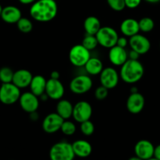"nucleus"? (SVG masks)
<instances>
[{
	"label": "nucleus",
	"mask_w": 160,
	"mask_h": 160,
	"mask_svg": "<svg viewBox=\"0 0 160 160\" xmlns=\"http://www.w3.org/2000/svg\"><path fill=\"white\" fill-rule=\"evenodd\" d=\"M144 97L138 92L131 93L127 98L126 109L132 114L140 113L144 109Z\"/></svg>",
	"instance_id": "nucleus-15"
},
{
	"label": "nucleus",
	"mask_w": 160,
	"mask_h": 160,
	"mask_svg": "<svg viewBox=\"0 0 160 160\" xmlns=\"http://www.w3.org/2000/svg\"><path fill=\"white\" fill-rule=\"evenodd\" d=\"M73 105L67 99H60L56 104V113L59 114L64 120H68L72 117Z\"/></svg>",
	"instance_id": "nucleus-22"
},
{
	"label": "nucleus",
	"mask_w": 160,
	"mask_h": 160,
	"mask_svg": "<svg viewBox=\"0 0 160 160\" xmlns=\"http://www.w3.org/2000/svg\"><path fill=\"white\" fill-rule=\"evenodd\" d=\"M108 59L111 63L114 66L121 67L128 59V52L125 48H122L115 45L109 48Z\"/></svg>",
	"instance_id": "nucleus-16"
},
{
	"label": "nucleus",
	"mask_w": 160,
	"mask_h": 160,
	"mask_svg": "<svg viewBox=\"0 0 160 160\" xmlns=\"http://www.w3.org/2000/svg\"><path fill=\"white\" fill-rule=\"evenodd\" d=\"M93 109L91 105L86 101H79L73 106L72 117L78 123H82L90 119Z\"/></svg>",
	"instance_id": "nucleus-8"
},
{
	"label": "nucleus",
	"mask_w": 160,
	"mask_h": 160,
	"mask_svg": "<svg viewBox=\"0 0 160 160\" xmlns=\"http://www.w3.org/2000/svg\"><path fill=\"white\" fill-rule=\"evenodd\" d=\"M159 47H160V44H159Z\"/></svg>",
	"instance_id": "nucleus-42"
},
{
	"label": "nucleus",
	"mask_w": 160,
	"mask_h": 160,
	"mask_svg": "<svg viewBox=\"0 0 160 160\" xmlns=\"http://www.w3.org/2000/svg\"><path fill=\"white\" fill-rule=\"evenodd\" d=\"M153 157H155V159L160 160V145H157L156 147H155Z\"/></svg>",
	"instance_id": "nucleus-36"
},
{
	"label": "nucleus",
	"mask_w": 160,
	"mask_h": 160,
	"mask_svg": "<svg viewBox=\"0 0 160 160\" xmlns=\"http://www.w3.org/2000/svg\"><path fill=\"white\" fill-rule=\"evenodd\" d=\"M71 63L77 67H84L90 58V51L83 45H75L72 47L68 54Z\"/></svg>",
	"instance_id": "nucleus-6"
},
{
	"label": "nucleus",
	"mask_w": 160,
	"mask_h": 160,
	"mask_svg": "<svg viewBox=\"0 0 160 160\" xmlns=\"http://www.w3.org/2000/svg\"><path fill=\"white\" fill-rule=\"evenodd\" d=\"M60 77H61L60 73L58 71H56V70L52 72L51 74H50V78H53V79H59Z\"/></svg>",
	"instance_id": "nucleus-37"
},
{
	"label": "nucleus",
	"mask_w": 160,
	"mask_h": 160,
	"mask_svg": "<svg viewBox=\"0 0 160 160\" xmlns=\"http://www.w3.org/2000/svg\"><path fill=\"white\" fill-rule=\"evenodd\" d=\"M144 1H146L147 2H149V3H157V2H159L160 0H144Z\"/></svg>",
	"instance_id": "nucleus-39"
},
{
	"label": "nucleus",
	"mask_w": 160,
	"mask_h": 160,
	"mask_svg": "<svg viewBox=\"0 0 160 160\" xmlns=\"http://www.w3.org/2000/svg\"><path fill=\"white\" fill-rule=\"evenodd\" d=\"M129 45L131 49L140 55L146 54L151 48V42L148 38L140 34L131 36L129 39Z\"/></svg>",
	"instance_id": "nucleus-12"
},
{
	"label": "nucleus",
	"mask_w": 160,
	"mask_h": 160,
	"mask_svg": "<svg viewBox=\"0 0 160 160\" xmlns=\"http://www.w3.org/2000/svg\"><path fill=\"white\" fill-rule=\"evenodd\" d=\"M120 31L124 36L130 38L131 36L138 34L140 31L139 23L133 18L125 19L121 23Z\"/></svg>",
	"instance_id": "nucleus-20"
},
{
	"label": "nucleus",
	"mask_w": 160,
	"mask_h": 160,
	"mask_svg": "<svg viewBox=\"0 0 160 160\" xmlns=\"http://www.w3.org/2000/svg\"><path fill=\"white\" fill-rule=\"evenodd\" d=\"M140 31L142 32L147 33L152 31L155 28V22L150 17H143L138 21Z\"/></svg>",
	"instance_id": "nucleus-25"
},
{
	"label": "nucleus",
	"mask_w": 160,
	"mask_h": 160,
	"mask_svg": "<svg viewBox=\"0 0 160 160\" xmlns=\"http://www.w3.org/2000/svg\"><path fill=\"white\" fill-rule=\"evenodd\" d=\"M94 130H95L94 124L89 120L80 123V131L84 135H92L94 132Z\"/></svg>",
	"instance_id": "nucleus-30"
},
{
	"label": "nucleus",
	"mask_w": 160,
	"mask_h": 160,
	"mask_svg": "<svg viewBox=\"0 0 160 160\" xmlns=\"http://www.w3.org/2000/svg\"><path fill=\"white\" fill-rule=\"evenodd\" d=\"M99 75H100V84L108 88V90L115 88L119 84L120 77L116 70L112 67H106L103 69L101 73Z\"/></svg>",
	"instance_id": "nucleus-9"
},
{
	"label": "nucleus",
	"mask_w": 160,
	"mask_h": 160,
	"mask_svg": "<svg viewBox=\"0 0 160 160\" xmlns=\"http://www.w3.org/2000/svg\"><path fill=\"white\" fill-rule=\"evenodd\" d=\"M142 0H125V7L129 9H135L138 7Z\"/></svg>",
	"instance_id": "nucleus-33"
},
{
	"label": "nucleus",
	"mask_w": 160,
	"mask_h": 160,
	"mask_svg": "<svg viewBox=\"0 0 160 160\" xmlns=\"http://www.w3.org/2000/svg\"><path fill=\"white\" fill-rule=\"evenodd\" d=\"M2 10H3V7H2L1 4H0V17H1V13H2Z\"/></svg>",
	"instance_id": "nucleus-41"
},
{
	"label": "nucleus",
	"mask_w": 160,
	"mask_h": 160,
	"mask_svg": "<svg viewBox=\"0 0 160 160\" xmlns=\"http://www.w3.org/2000/svg\"><path fill=\"white\" fill-rule=\"evenodd\" d=\"M13 73L14 72L9 67H2L0 69V81L3 84H5V83H11L13 81Z\"/></svg>",
	"instance_id": "nucleus-28"
},
{
	"label": "nucleus",
	"mask_w": 160,
	"mask_h": 160,
	"mask_svg": "<svg viewBox=\"0 0 160 160\" xmlns=\"http://www.w3.org/2000/svg\"><path fill=\"white\" fill-rule=\"evenodd\" d=\"M46 80L42 75H36L33 76L30 83V90L36 96L39 97L45 92V85H46Z\"/></svg>",
	"instance_id": "nucleus-21"
},
{
	"label": "nucleus",
	"mask_w": 160,
	"mask_h": 160,
	"mask_svg": "<svg viewBox=\"0 0 160 160\" xmlns=\"http://www.w3.org/2000/svg\"><path fill=\"white\" fill-rule=\"evenodd\" d=\"M64 119L56 112L48 114L42 121V130L47 134H53L61 130Z\"/></svg>",
	"instance_id": "nucleus-10"
},
{
	"label": "nucleus",
	"mask_w": 160,
	"mask_h": 160,
	"mask_svg": "<svg viewBox=\"0 0 160 160\" xmlns=\"http://www.w3.org/2000/svg\"><path fill=\"white\" fill-rule=\"evenodd\" d=\"M49 156L52 160H72L75 158L72 144L60 142L50 148Z\"/></svg>",
	"instance_id": "nucleus-3"
},
{
	"label": "nucleus",
	"mask_w": 160,
	"mask_h": 160,
	"mask_svg": "<svg viewBox=\"0 0 160 160\" xmlns=\"http://www.w3.org/2000/svg\"><path fill=\"white\" fill-rule=\"evenodd\" d=\"M61 131L65 135L72 136L76 131V126H75L73 122L70 121V120H64L62 125H61Z\"/></svg>",
	"instance_id": "nucleus-29"
},
{
	"label": "nucleus",
	"mask_w": 160,
	"mask_h": 160,
	"mask_svg": "<svg viewBox=\"0 0 160 160\" xmlns=\"http://www.w3.org/2000/svg\"><path fill=\"white\" fill-rule=\"evenodd\" d=\"M82 45L85 47V48H87L89 51H92V50L95 49L97 48V45H99L98 42H97V39L96 35H92V34H86V36L83 38V42H82Z\"/></svg>",
	"instance_id": "nucleus-27"
},
{
	"label": "nucleus",
	"mask_w": 160,
	"mask_h": 160,
	"mask_svg": "<svg viewBox=\"0 0 160 160\" xmlns=\"http://www.w3.org/2000/svg\"><path fill=\"white\" fill-rule=\"evenodd\" d=\"M19 103L21 109L28 113L37 111L39 106V98L31 92L21 94L19 98Z\"/></svg>",
	"instance_id": "nucleus-11"
},
{
	"label": "nucleus",
	"mask_w": 160,
	"mask_h": 160,
	"mask_svg": "<svg viewBox=\"0 0 160 160\" xmlns=\"http://www.w3.org/2000/svg\"><path fill=\"white\" fill-rule=\"evenodd\" d=\"M130 91H131V93H133V92H137V88L136 87H132L130 88Z\"/></svg>",
	"instance_id": "nucleus-40"
},
{
	"label": "nucleus",
	"mask_w": 160,
	"mask_h": 160,
	"mask_svg": "<svg viewBox=\"0 0 160 160\" xmlns=\"http://www.w3.org/2000/svg\"><path fill=\"white\" fill-rule=\"evenodd\" d=\"M45 92L50 99L60 100L64 95V87L59 79L50 78L46 81Z\"/></svg>",
	"instance_id": "nucleus-13"
},
{
	"label": "nucleus",
	"mask_w": 160,
	"mask_h": 160,
	"mask_svg": "<svg viewBox=\"0 0 160 160\" xmlns=\"http://www.w3.org/2000/svg\"><path fill=\"white\" fill-rule=\"evenodd\" d=\"M85 70L88 74L96 76L99 75L103 70V62L97 57H90L84 66Z\"/></svg>",
	"instance_id": "nucleus-23"
},
{
	"label": "nucleus",
	"mask_w": 160,
	"mask_h": 160,
	"mask_svg": "<svg viewBox=\"0 0 160 160\" xmlns=\"http://www.w3.org/2000/svg\"><path fill=\"white\" fill-rule=\"evenodd\" d=\"M83 28L87 34L95 35L97 31L101 28L100 20L97 17L89 16L87 18L85 19L84 23H83Z\"/></svg>",
	"instance_id": "nucleus-24"
},
{
	"label": "nucleus",
	"mask_w": 160,
	"mask_h": 160,
	"mask_svg": "<svg viewBox=\"0 0 160 160\" xmlns=\"http://www.w3.org/2000/svg\"><path fill=\"white\" fill-rule=\"evenodd\" d=\"M17 29L22 33H29L32 31L33 24L32 22L26 17H21L17 23Z\"/></svg>",
	"instance_id": "nucleus-26"
},
{
	"label": "nucleus",
	"mask_w": 160,
	"mask_h": 160,
	"mask_svg": "<svg viewBox=\"0 0 160 160\" xmlns=\"http://www.w3.org/2000/svg\"><path fill=\"white\" fill-rule=\"evenodd\" d=\"M21 4L24 5H29V4H32L34 3L36 0H18Z\"/></svg>",
	"instance_id": "nucleus-38"
},
{
	"label": "nucleus",
	"mask_w": 160,
	"mask_h": 160,
	"mask_svg": "<svg viewBox=\"0 0 160 160\" xmlns=\"http://www.w3.org/2000/svg\"><path fill=\"white\" fill-rule=\"evenodd\" d=\"M128 44L129 40H127L125 36V37H124V36H122V37H119L117 42H116V45H118V46L119 47H122V48H125Z\"/></svg>",
	"instance_id": "nucleus-34"
},
{
	"label": "nucleus",
	"mask_w": 160,
	"mask_h": 160,
	"mask_svg": "<svg viewBox=\"0 0 160 160\" xmlns=\"http://www.w3.org/2000/svg\"><path fill=\"white\" fill-rule=\"evenodd\" d=\"M33 75L29 70L20 69L14 72L12 83H13L19 88H25L29 87Z\"/></svg>",
	"instance_id": "nucleus-18"
},
{
	"label": "nucleus",
	"mask_w": 160,
	"mask_h": 160,
	"mask_svg": "<svg viewBox=\"0 0 160 160\" xmlns=\"http://www.w3.org/2000/svg\"><path fill=\"white\" fill-rule=\"evenodd\" d=\"M72 145L75 156L80 158H86L90 156L92 153V145L87 141L79 139V140L75 141Z\"/></svg>",
	"instance_id": "nucleus-19"
},
{
	"label": "nucleus",
	"mask_w": 160,
	"mask_h": 160,
	"mask_svg": "<svg viewBox=\"0 0 160 160\" xmlns=\"http://www.w3.org/2000/svg\"><path fill=\"white\" fill-rule=\"evenodd\" d=\"M95 35L99 45L107 48L115 46L119 38V34L116 30L108 26L101 27Z\"/></svg>",
	"instance_id": "nucleus-5"
},
{
	"label": "nucleus",
	"mask_w": 160,
	"mask_h": 160,
	"mask_svg": "<svg viewBox=\"0 0 160 160\" xmlns=\"http://www.w3.org/2000/svg\"><path fill=\"white\" fill-rule=\"evenodd\" d=\"M94 95H95V98L97 100L105 99L108 95V89L102 85L100 86L95 90Z\"/></svg>",
	"instance_id": "nucleus-32"
},
{
	"label": "nucleus",
	"mask_w": 160,
	"mask_h": 160,
	"mask_svg": "<svg viewBox=\"0 0 160 160\" xmlns=\"http://www.w3.org/2000/svg\"><path fill=\"white\" fill-rule=\"evenodd\" d=\"M144 73V66L138 59H128L121 66L119 77L126 84L138 82Z\"/></svg>",
	"instance_id": "nucleus-2"
},
{
	"label": "nucleus",
	"mask_w": 160,
	"mask_h": 160,
	"mask_svg": "<svg viewBox=\"0 0 160 160\" xmlns=\"http://www.w3.org/2000/svg\"><path fill=\"white\" fill-rule=\"evenodd\" d=\"M108 6L116 12H121L125 8V0H107Z\"/></svg>",
	"instance_id": "nucleus-31"
},
{
	"label": "nucleus",
	"mask_w": 160,
	"mask_h": 160,
	"mask_svg": "<svg viewBox=\"0 0 160 160\" xmlns=\"http://www.w3.org/2000/svg\"><path fill=\"white\" fill-rule=\"evenodd\" d=\"M21 17V11L18 7L14 6H7L3 8L0 18H2L5 23L13 24V23H17Z\"/></svg>",
	"instance_id": "nucleus-17"
},
{
	"label": "nucleus",
	"mask_w": 160,
	"mask_h": 160,
	"mask_svg": "<svg viewBox=\"0 0 160 160\" xmlns=\"http://www.w3.org/2000/svg\"><path fill=\"white\" fill-rule=\"evenodd\" d=\"M140 56H141V55H140L139 53L136 52L134 51V50L131 49L130 51V52L128 53V59H139Z\"/></svg>",
	"instance_id": "nucleus-35"
},
{
	"label": "nucleus",
	"mask_w": 160,
	"mask_h": 160,
	"mask_svg": "<svg viewBox=\"0 0 160 160\" xmlns=\"http://www.w3.org/2000/svg\"><path fill=\"white\" fill-rule=\"evenodd\" d=\"M93 81L88 75L81 74L75 77L71 81L69 88L71 92L76 95L86 94L92 88Z\"/></svg>",
	"instance_id": "nucleus-7"
},
{
	"label": "nucleus",
	"mask_w": 160,
	"mask_h": 160,
	"mask_svg": "<svg viewBox=\"0 0 160 160\" xmlns=\"http://www.w3.org/2000/svg\"><path fill=\"white\" fill-rule=\"evenodd\" d=\"M20 95V88L12 82L2 84L0 87V102L4 105L16 103L19 101Z\"/></svg>",
	"instance_id": "nucleus-4"
},
{
	"label": "nucleus",
	"mask_w": 160,
	"mask_h": 160,
	"mask_svg": "<svg viewBox=\"0 0 160 160\" xmlns=\"http://www.w3.org/2000/svg\"><path fill=\"white\" fill-rule=\"evenodd\" d=\"M57 11V4L55 0H36L31 4L29 13L36 21L49 22L56 17Z\"/></svg>",
	"instance_id": "nucleus-1"
},
{
	"label": "nucleus",
	"mask_w": 160,
	"mask_h": 160,
	"mask_svg": "<svg viewBox=\"0 0 160 160\" xmlns=\"http://www.w3.org/2000/svg\"><path fill=\"white\" fill-rule=\"evenodd\" d=\"M155 146L148 140H140L134 146V154L139 159H150L154 156Z\"/></svg>",
	"instance_id": "nucleus-14"
}]
</instances>
